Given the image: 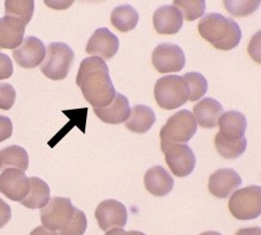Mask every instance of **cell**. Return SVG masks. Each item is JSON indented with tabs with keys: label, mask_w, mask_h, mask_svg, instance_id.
<instances>
[{
	"label": "cell",
	"mask_w": 261,
	"mask_h": 235,
	"mask_svg": "<svg viewBox=\"0 0 261 235\" xmlns=\"http://www.w3.org/2000/svg\"><path fill=\"white\" fill-rule=\"evenodd\" d=\"M197 130L196 120L189 110H179L167 120L161 130L162 151L174 143H187Z\"/></svg>",
	"instance_id": "3957f363"
},
{
	"label": "cell",
	"mask_w": 261,
	"mask_h": 235,
	"mask_svg": "<svg viewBox=\"0 0 261 235\" xmlns=\"http://www.w3.org/2000/svg\"><path fill=\"white\" fill-rule=\"evenodd\" d=\"M229 211L237 220H254L261 213V187L248 186L232 194L229 200Z\"/></svg>",
	"instance_id": "8992f818"
},
{
	"label": "cell",
	"mask_w": 261,
	"mask_h": 235,
	"mask_svg": "<svg viewBox=\"0 0 261 235\" xmlns=\"http://www.w3.org/2000/svg\"><path fill=\"white\" fill-rule=\"evenodd\" d=\"M198 33L217 49L231 50L240 44L242 33L237 21L212 13L204 16L197 25Z\"/></svg>",
	"instance_id": "7a4b0ae2"
},
{
	"label": "cell",
	"mask_w": 261,
	"mask_h": 235,
	"mask_svg": "<svg viewBox=\"0 0 261 235\" xmlns=\"http://www.w3.org/2000/svg\"><path fill=\"white\" fill-rule=\"evenodd\" d=\"M193 116H194L196 123L202 128L212 129L218 125V121L223 113V107L221 103L212 97H205L201 100L193 108Z\"/></svg>",
	"instance_id": "d6986e66"
},
{
	"label": "cell",
	"mask_w": 261,
	"mask_h": 235,
	"mask_svg": "<svg viewBox=\"0 0 261 235\" xmlns=\"http://www.w3.org/2000/svg\"><path fill=\"white\" fill-rule=\"evenodd\" d=\"M234 235H261V228L259 226L240 228Z\"/></svg>",
	"instance_id": "d590c367"
},
{
	"label": "cell",
	"mask_w": 261,
	"mask_h": 235,
	"mask_svg": "<svg viewBox=\"0 0 261 235\" xmlns=\"http://www.w3.org/2000/svg\"><path fill=\"white\" fill-rule=\"evenodd\" d=\"M0 169H2V154H0Z\"/></svg>",
	"instance_id": "f35d334b"
},
{
	"label": "cell",
	"mask_w": 261,
	"mask_h": 235,
	"mask_svg": "<svg viewBox=\"0 0 261 235\" xmlns=\"http://www.w3.org/2000/svg\"><path fill=\"white\" fill-rule=\"evenodd\" d=\"M173 6L177 8L186 20L193 21L205 13L206 4L204 0H175Z\"/></svg>",
	"instance_id": "83f0119b"
},
{
	"label": "cell",
	"mask_w": 261,
	"mask_h": 235,
	"mask_svg": "<svg viewBox=\"0 0 261 235\" xmlns=\"http://www.w3.org/2000/svg\"><path fill=\"white\" fill-rule=\"evenodd\" d=\"M119 39L108 28H98L87 44V53L102 60H111L118 53Z\"/></svg>",
	"instance_id": "4fadbf2b"
},
{
	"label": "cell",
	"mask_w": 261,
	"mask_h": 235,
	"mask_svg": "<svg viewBox=\"0 0 261 235\" xmlns=\"http://www.w3.org/2000/svg\"><path fill=\"white\" fill-rule=\"evenodd\" d=\"M25 22L11 16L0 18V48L15 49L24 41Z\"/></svg>",
	"instance_id": "2e32d148"
},
{
	"label": "cell",
	"mask_w": 261,
	"mask_h": 235,
	"mask_svg": "<svg viewBox=\"0 0 261 235\" xmlns=\"http://www.w3.org/2000/svg\"><path fill=\"white\" fill-rule=\"evenodd\" d=\"M95 219L102 231L107 232L115 227L122 228L127 224V208L116 199H106L96 207Z\"/></svg>",
	"instance_id": "30bf717a"
},
{
	"label": "cell",
	"mask_w": 261,
	"mask_h": 235,
	"mask_svg": "<svg viewBox=\"0 0 261 235\" xmlns=\"http://www.w3.org/2000/svg\"><path fill=\"white\" fill-rule=\"evenodd\" d=\"M111 24L121 33L133 31L139 21L138 11L130 5L118 6L111 13Z\"/></svg>",
	"instance_id": "603a6c76"
},
{
	"label": "cell",
	"mask_w": 261,
	"mask_h": 235,
	"mask_svg": "<svg viewBox=\"0 0 261 235\" xmlns=\"http://www.w3.org/2000/svg\"><path fill=\"white\" fill-rule=\"evenodd\" d=\"M13 135V123L8 117L0 116V142L7 140Z\"/></svg>",
	"instance_id": "d6a6232c"
},
{
	"label": "cell",
	"mask_w": 261,
	"mask_h": 235,
	"mask_svg": "<svg viewBox=\"0 0 261 235\" xmlns=\"http://www.w3.org/2000/svg\"><path fill=\"white\" fill-rule=\"evenodd\" d=\"M152 65L162 74L179 72L185 66V54L178 45L162 43L152 51Z\"/></svg>",
	"instance_id": "ba28073f"
},
{
	"label": "cell",
	"mask_w": 261,
	"mask_h": 235,
	"mask_svg": "<svg viewBox=\"0 0 261 235\" xmlns=\"http://www.w3.org/2000/svg\"><path fill=\"white\" fill-rule=\"evenodd\" d=\"M74 61V51L64 43H50L46 48V56L41 71L45 76L60 81L69 74Z\"/></svg>",
	"instance_id": "5b68a950"
},
{
	"label": "cell",
	"mask_w": 261,
	"mask_h": 235,
	"mask_svg": "<svg viewBox=\"0 0 261 235\" xmlns=\"http://www.w3.org/2000/svg\"><path fill=\"white\" fill-rule=\"evenodd\" d=\"M172 173L177 177H186L195 169L196 158L192 149L185 143H174L163 150Z\"/></svg>",
	"instance_id": "9c48e42d"
},
{
	"label": "cell",
	"mask_w": 261,
	"mask_h": 235,
	"mask_svg": "<svg viewBox=\"0 0 261 235\" xmlns=\"http://www.w3.org/2000/svg\"><path fill=\"white\" fill-rule=\"evenodd\" d=\"M2 169L16 168L21 171H26L30 164L28 153L24 148L20 146H9L4 148L2 151Z\"/></svg>",
	"instance_id": "cb8c5ba5"
},
{
	"label": "cell",
	"mask_w": 261,
	"mask_h": 235,
	"mask_svg": "<svg viewBox=\"0 0 261 235\" xmlns=\"http://www.w3.org/2000/svg\"><path fill=\"white\" fill-rule=\"evenodd\" d=\"M144 184L147 191L151 195L164 197L173 191L174 179L162 166H154L145 174Z\"/></svg>",
	"instance_id": "ac0fdd59"
},
{
	"label": "cell",
	"mask_w": 261,
	"mask_h": 235,
	"mask_svg": "<svg viewBox=\"0 0 261 235\" xmlns=\"http://www.w3.org/2000/svg\"><path fill=\"white\" fill-rule=\"evenodd\" d=\"M183 79L186 82L187 87H189V91H190L189 101L194 102V101L200 100L201 97H203L207 92V87H208L207 81L201 73H197V72L186 73Z\"/></svg>",
	"instance_id": "4316f807"
},
{
	"label": "cell",
	"mask_w": 261,
	"mask_h": 235,
	"mask_svg": "<svg viewBox=\"0 0 261 235\" xmlns=\"http://www.w3.org/2000/svg\"><path fill=\"white\" fill-rule=\"evenodd\" d=\"M50 199V189L48 185L38 177L30 178V191L27 196L21 200V204L27 208L36 210L46 206Z\"/></svg>",
	"instance_id": "7402d4cb"
},
{
	"label": "cell",
	"mask_w": 261,
	"mask_h": 235,
	"mask_svg": "<svg viewBox=\"0 0 261 235\" xmlns=\"http://www.w3.org/2000/svg\"><path fill=\"white\" fill-rule=\"evenodd\" d=\"M183 16L173 5H165L158 8L152 16V24L161 35H174L183 27Z\"/></svg>",
	"instance_id": "9a60e30c"
},
{
	"label": "cell",
	"mask_w": 261,
	"mask_h": 235,
	"mask_svg": "<svg viewBox=\"0 0 261 235\" xmlns=\"http://www.w3.org/2000/svg\"><path fill=\"white\" fill-rule=\"evenodd\" d=\"M75 207L70 198L53 197L41 211V221L45 228L59 232L67 226L74 215Z\"/></svg>",
	"instance_id": "52a82bcc"
},
{
	"label": "cell",
	"mask_w": 261,
	"mask_h": 235,
	"mask_svg": "<svg viewBox=\"0 0 261 235\" xmlns=\"http://www.w3.org/2000/svg\"><path fill=\"white\" fill-rule=\"evenodd\" d=\"M30 191V178L24 171L16 168H7L0 174V193L6 197L21 202Z\"/></svg>",
	"instance_id": "8fae6325"
},
{
	"label": "cell",
	"mask_w": 261,
	"mask_h": 235,
	"mask_svg": "<svg viewBox=\"0 0 261 235\" xmlns=\"http://www.w3.org/2000/svg\"><path fill=\"white\" fill-rule=\"evenodd\" d=\"M201 235H222V234L219 233V232H215V231H207V232L202 233Z\"/></svg>",
	"instance_id": "74e56055"
},
{
	"label": "cell",
	"mask_w": 261,
	"mask_h": 235,
	"mask_svg": "<svg viewBox=\"0 0 261 235\" xmlns=\"http://www.w3.org/2000/svg\"><path fill=\"white\" fill-rule=\"evenodd\" d=\"M157 105L165 110H175L189 101L190 91L184 79L179 75L161 77L154 89Z\"/></svg>",
	"instance_id": "277c9868"
},
{
	"label": "cell",
	"mask_w": 261,
	"mask_h": 235,
	"mask_svg": "<svg viewBox=\"0 0 261 235\" xmlns=\"http://www.w3.org/2000/svg\"><path fill=\"white\" fill-rule=\"evenodd\" d=\"M247 139L243 138L237 140H230L224 138L219 133L215 135L214 145L218 152L225 159H236L239 158L247 149Z\"/></svg>",
	"instance_id": "d4e9b609"
},
{
	"label": "cell",
	"mask_w": 261,
	"mask_h": 235,
	"mask_svg": "<svg viewBox=\"0 0 261 235\" xmlns=\"http://www.w3.org/2000/svg\"><path fill=\"white\" fill-rule=\"evenodd\" d=\"M35 4L33 0H6L5 13L6 16L16 17L27 25L32 20Z\"/></svg>",
	"instance_id": "484cf974"
},
{
	"label": "cell",
	"mask_w": 261,
	"mask_h": 235,
	"mask_svg": "<svg viewBox=\"0 0 261 235\" xmlns=\"http://www.w3.org/2000/svg\"><path fill=\"white\" fill-rule=\"evenodd\" d=\"M242 185L240 175L234 169L222 168L210 176L208 191L218 198H228Z\"/></svg>",
	"instance_id": "5bb4252c"
},
{
	"label": "cell",
	"mask_w": 261,
	"mask_h": 235,
	"mask_svg": "<svg viewBox=\"0 0 261 235\" xmlns=\"http://www.w3.org/2000/svg\"><path fill=\"white\" fill-rule=\"evenodd\" d=\"M14 73L13 62L10 57L4 53H0V80L9 79Z\"/></svg>",
	"instance_id": "1f68e13d"
},
{
	"label": "cell",
	"mask_w": 261,
	"mask_h": 235,
	"mask_svg": "<svg viewBox=\"0 0 261 235\" xmlns=\"http://www.w3.org/2000/svg\"><path fill=\"white\" fill-rule=\"evenodd\" d=\"M155 121L156 116L152 109L144 105H138L130 110V114L124 121V124L133 133L146 134L154 125Z\"/></svg>",
	"instance_id": "44dd1931"
},
{
	"label": "cell",
	"mask_w": 261,
	"mask_h": 235,
	"mask_svg": "<svg viewBox=\"0 0 261 235\" xmlns=\"http://www.w3.org/2000/svg\"><path fill=\"white\" fill-rule=\"evenodd\" d=\"M219 134L224 138L237 140L243 138L247 130V119L239 111H226L221 114L218 121Z\"/></svg>",
	"instance_id": "ffe728a7"
},
{
	"label": "cell",
	"mask_w": 261,
	"mask_h": 235,
	"mask_svg": "<svg viewBox=\"0 0 261 235\" xmlns=\"http://www.w3.org/2000/svg\"><path fill=\"white\" fill-rule=\"evenodd\" d=\"M224 7L231 15L238 17H245L253 14L259 7V0H251V2H232V0H224Z\"/></svg>",
	"instance_id": "f546056e"
},
{
	"label": "cell",
	"mask_w": 261,
	"mask_h": 235,
	"mask_svg": "<svg viewBox=\"0 0 261 235\" xmlns=\"http://www.w3.org/2000/svg\"><path fill=\"white\" fill-rule=\"evenodd\" d=\"M130 105L129 100L126 96L116 93L110 105L103 108H94L93 111L95 116L101 121L109 124H119L126 121L130 114Z\"/></svg>",
	"instance_id": "e0dca14e"
},
{
	"label": "cell",
	"mask_w": 261,
	"mask_h": 235,
	"mask_svg": "<svg viewBox=\"0 0 261 235\" xmlns=\"http://www.w3.org/2000/svg\"><path fill=\"white\" fill-rule=\"evenodd\" d=\"M30 235H58V234H56V232L47 230V228H45L44 226H38L35 228V230H33Z\"/></svg>",
	"instance_id": "8d00e7d4"
},
{
	"label": "cell",
	"mask_w": 261,
	"mask_h": 235,
	"mask_svg": "<svg viewBox=\"0 0 261 235\" xmlns=\"http://www.w3.org/2000/svg\"><path fill=\"white\" fill-rule=\"evenodd\" d=\"M11 219L10 206L0 198V228H3Z\"/></svg>",
	"instance_id": "836d02e7"
},
{
	"label": "cell",
	"mask_w": 261,
	"mask_h": 235,
	"mask_svg": "<svg viewBox=\"0 0 261 235\" xmlns=\"http://www.w3.org/2000/svg\"><path fill=\"white\" fill-rule=\"evenodd\" d=\"M13 56L20 67L35 68L45 60L46 48L41 39L35 36H28L13 50Z\"/></svg>",
	"instance_id": "7c38bea8"
},
{
	"label": "cell",
	"mask_w": 261,
	"mask_h": 235,
	"mask_svg": "<svg viewBox=\"0 0 261 235\" xmlns=\"http://www.w3.org/2000/svg\"><path fill=\"white\" fill-rule=\"evenodd\" d=\"M16 91L9 83H0V110L8 111L14 106Z\"/></svg>",
	"instance_id": "4dcf8cb0"
},
{
	"label": "cell",
	"mask_w": 261,
	"mask_h": 235,
	"mask_svg": "<svg viewBox=\"0 0 261 235\" xmlns=\"http://www.w3.org/2000/svg\"><path fill=\"white\" fill-rule=\"evenodd\" d=\"M106 235H146V234L143 232H139V231L126 232L121 227H115V228H111L110 231H108Z\"/></svg>",
	"instance_id": "e575fe53"
},
{
	"label": "cell",
	"mask_w": 261,
	"mask_h": 235,
	"mask_svg": "<svg viewBox=\"0 0 261 235\" xmlns=\"http://www.w3.org/2000/svg\"><path fill=\"white\" fill-rule=\"evenodd\" d=\"M76 84L93 108H103L110 105L117 93L110 77L109 67L100 57L91 56L81 62Z\"/></svg>",
	"instance_id": "6da1fadb"
},
{
	"label": "cell",
	"mask_w": 261,
	"mask_h": 235,
	"mask_svg": "<svg viewBox=\"0 0 261 235\" xmlns=\"http://www.w3.org/2000/svg\"><path fill=\"white\" fill-rule=\"evenodd\" d=\"M88 221L87 216L82 211L75 208L74 215H73L71 222L67 224L66 227L62 228L59 232H56L58 235H83L87 231Z\"/></svg>",
	"instance_id": "f1b7e54d"
}]
</instances>
